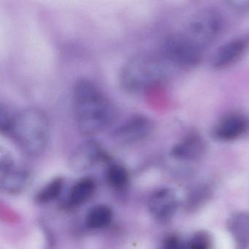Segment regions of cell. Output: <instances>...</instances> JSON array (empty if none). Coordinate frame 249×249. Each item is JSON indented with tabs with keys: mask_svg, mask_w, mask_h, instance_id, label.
Returning <instances> with one entry per match:
<instances>
[{
	"mask_svg": "<svg viewBox=\"0 0 249 249\" xmlns=\"http://www.w3.org/2000/svg\"><path fill=\"white\" fill-rule=\"evenodd\" d=\"M200 46L186 36H173L169 37L164 45V50L169 59L183 65H195L200 60Z\"/></svg>",
	"mask_w": 249,
	"mask_h": 249,
	"instance_id": "obj_4",
	"label": "cell"
},
{
	"mask_svg": "<svg viewBox=\"0 0 249 249\" xmlns=\"http://www.w3.org/2000/svg\"><path fill=\"white\" fill-rule=\"evenodd\" d=\"M229 230L235 243L236 249H246L249 245V213L232 215L228 223Z\"/></svg>",
	"mask_w": 249,
	"mask_h": 249,
	"instance_id": "obj_10",
	"label": "cell"
},
{
	"mask_svg": "<svg viewBox=\"0 0 249 249\" xmlns=\"http://www.w3.org/2000/svg\"><path fill=\"white\" fill-rule=\"evenodd\" d=\"M212 240L211 236L205 231L195 233L189 241V249H211Z\"/></svg>",
	"mask_w": 249,
	"mask_h": 249,
	"instance_id": "obj_18",
	"label": "cell"
},
{
	"mask_svg": "<svg viewBox=\"0 0 249 249\" xmlns=\"http://www.w3.org/2000/svg\"><path fill=\"white\" fill-rule=\"evenodd\" d=\"M154 124L143 115L131 116L115 130L114 138L124 143H135L144 141L152 134Z\"/></svg>",
	"mask_w": 249,
	"mask_h": 249,
	"instance_id": "obj_5",
	"label": "cell"
},
{
	"mask_svg": "<svg viewBox=\"0 0 249 249\" xmlns=\"http://www.w3.org/2000/svg\"><path fill=\"white\" fill-rule=\"evenodd\" d=\"M72 105L77 128L85 136L101 133L116 119V110L110 99L95 83L87 78L75 82Z\"/></svg>",
	"mask_w": 249,
	"mask_h": 249,
	"instance_id": "obj_1",
	"label": "cell"
},
{
	"mask_svg": "<svg viewBox=\"0 0 249 249\" xmlns=\"http://www.w3.org/2000/svg\"><path fill=\"white\" fill-rule=\"evenodd\" d=\"M95 182L90 178L81 179L77 182L70 192L68 204L72 207H78L85 203L94 195Z\"/></svg>",
	"mask_w": 249,
	"mask_h": 249,
	"instance_id": "obj_14",
	"label": "cell"
},
{
	"mask_svg": "<svg viewBox=\"0 0 249 249\" xmlns=\"http://www.w3.org/2000/svg\"><path fill=\"white\" fill-rule=\"evenodd\" d=\"M205 151L203 142L198 137H190L178 144L172 150L171 155L180 160H194L199 158Z\"/></svg>",
	"mask_w": 249,
	"mask_h": 249,
	"instance_id": "obj_12",
	"label": "cell"
},
{
	"mask_svg": "<svg viewBox=\"0 0 249 249\" xmlns=\"http://www.w3.org/2000/svg\"><path fill=\"white\" fill-rule=\"evenodd\" d=\"M113 215L110 207L105 205H95L87 213L86 224L90 229L103 228L110 224Z\"/></svg>",
	"mask_w": 249,
	"mask_h": 249,
	"instance_id": "obj_15",
	"label": "cell"
},
{
	"mask_svg": "<svg viewBox=\"0 0 249 249\" xmlns=\"http://www.w3.org/2000/svg\"><path fill=\"white\" fill-rule=\"evenodd\" d=\"M30 176L27 170L17 169L12 159L5 157L0 164V186L2 191L17 195L24 190L30 183Z\"/></svg>",
	"mask_w": 249,
	"mask_h": 249,
	"instance_id": "obj_6",
	"label": "cell"
},
{
	"mask_svg": "<svg viewBox=\"0 0 249 249\" xmlns=\"http://www.w3.org/2000/svg\"><path fill=\"white\" fill-rule=\"evenodd\" d=\"M63 179L56 178L43 187L36 196V200L39 204L52 202L60 195L63 188Z\"/></svg>",
	"mask_w": 249,
	"mask_h": 249,
	"instance_id": "obj_17",
	"label": "cell"
},
{
	"mask_svg": "<svg viewBox=\"0 0 249 249\" xmlns=\"http://www.w3.org/2000/svg\"><path fill=\"white\" fill-rule=\"evenodd\" d=\"M160 75L159 64L145 55H136L122 68L120 84L126 92L138 94L152 85Z\"/></svg>",
	"mask_w": 249,
	"mask_h": 249,
	"instance_id": "obj_3",
	"label": "cell"
},
{
	"mask_svg": "<svg viewBox=\"0 0 249 249\" xmlns=\"http://www.w3.org/2000/svg\"><path fill=\"white\" fill-rule=\"evenodd\" d=\"M106 178L109 186L115 189H121L127 184L129 174L123 166L112 164L106 170Z\"/></svg>",
	"mask_w": 249,
	"mask_h": 249,
	"instance_id": "obj_16",
	"label": "cell"
},
{
	"mask_svg": "<svg viewBox=\"0 0 249 249\" xmlns=\"http://www.w3.org/2000/svg\"><path fill=\"white\" fill-rule=\"evenodd\" d=\"M106 157L100 144L94 140H89L75 148L70 158V167L75 173H82Z\"/></svg>",
	"mask_w": 249,
	"mask_h": 249,
	"instance_id": "obj_7",
	"label": "cell"
},
{
	"mask_svg": "<svg viewBox=\"0 0 249 249\" xmlns=\"http://www.w3.org/2000/svg\"><path fill=\"white\" fill-rule=\"evenodd\" d=\"M235 9L240 10V11H249V1H234V2H230Z\"/></svg>",
	"mask_w": 249,
	"mask_h": 249,
	"instance_id": "obj_20",
	"label": "cell"
},
{
	"mask_svg": "<svg viewBox=\"0 0 249 249\" xmlns=\"http://www.w3.org/2000/svg\"><path fill=\"white\" fill-rule=\"evenodd\" d=\"M221 26V19L216 13L205 11L196 16L190 23L189 32L194 42L197 45L207 43L214 38Z\"/></svg>",
	"mask_w": 249,
	"mask_h": 249,
	"instance_id": "obj_8",
	"label": "cell"
},
{
	"mask_svg": "<svg viewBox=\"0 0 249 249\" xmlns=\"http://www.w3.org/2000/svg\"><path fill=\"white\" fill-rule=\"evenodd\" d=\"M246 49L244 42L236 40L221 47L213 59V66L224 68L237 60Z\"/></svg>",
	"mask_w": 249,
	"mask_h": 249,
	"instance_id": "obj_13",
	"label": "cell"
},
{
	"mask_svg": "<svg viewBox=\"0 0 249 249\" xmlns=\"http://www.w3.org/2000/svg\"><path fill=\"white\" fill-rule=\"evenodd\" d=\"M178 208L176 194L169 189H161L154 192L148 201L151 215L160 222L171 219Z\"/></svg>",
	"mask_w": 249,
	"mask_h": 249,
	"instance_id": "obj_9",
	"label": "cell"
},
{
	"mask_svg": "<svg viewBox=\"0 0 249 249\" xmlns=\"http://www.w3.org/2000/svg\"><path fill=\"white\" fill-rule=\"evenodd\" d=\"M161 249H185V246L179 237L172 235L164 240Z\"/></svg>",
	"mask_w": 249,
	"mask_h": 249,
	"instance_id": "obj_19",
	"label": "cell"
},
{
	"mask_svg": "<svg viewBox=\"0 0 249 249\" xmlns=\"http://www.w3.org/2000/svg\"><path fill=\"white\" fill-rule=\"evenodd\" d=\"M246 127L247 124L242 116L231 115L220 122L215 129V135L223 141H232L241 136Z\"/></svg>",
	"mask_w": 249,
	"mask_h": 249,
	"instance_id": "obj_11",
	"label": "cell"
},
{
	"mask_svg": "<svg viewBox=\"0 0 249 249\" xmlns=\"http://www.w3.org/2000/svg\"><path fill=\"white\" fill-rule=\"evenodd\" d=\"M17 146L29 156H38L46 150L51 135L50 122L37 107H28L13 116L8 134Z\"/></svg>",
	"mask_w": 249,
	"mask_h": 249,
	"instance_id": "obj_2",
	"label": "cell"
}]
</instances>
